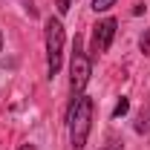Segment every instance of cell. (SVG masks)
Masks as SVG:
<instances>
[{
	"mask_svg": "<svg viewBox=\"0 0 150 150\" xmlns=\"http://www.w3.org/2000/svg\"><path fill=\"white\" fill-rule=\"evenodd\" d=\"M93 112L95 104L93 98H81L72 110H67V121H69V147L72 150H84L87 139H90V127H93Z\"/></svg>",
	"mask_w": 150,
	"mask_h": 150,
	"instance_id": "obj_2",
	"label": "cell"
},
{
	"mask_svg": "<svg viewBox=\"0 0 150 150\" xmlns=\"http://www.w3.org/2000/svg\"><path fill=\"white\" fill-rule=\"evenodd\" d=\"M43 29H46V72H49V78H55L58 69H61V58H64V40H67V35H64V26H61L58 18H49Z\"/></svg>",
	"mask_w": 150,
	"mask_h": 150,
	"instance_id": "obj_3",
	"label": "cell"
},
{
	"mask_svg": "<svg viewBox=\"0 0 150 150\" xmlns=\"http://www.w3.org/2000/svg\"><path fill=\"white\" fill-rule=\"evenodd\" d=\"M139 46H142L144 55H150V29H144V35H142V40H139Z\"/></svg>",
	"mask_w": 150,
	"mask_h": 150,
	"instance_id": "obj_8",
	"label": "cell"
},
{
	"mask_svg": "<svg viewBox=\"0 0 150 150\" xmlns=\"http://www.w3.org/2000/svg\"><path fill=\"white\" fill-rule=\"evenodd\" d=\"M127 110H130V98H118V104H115V110H112V118H121V115H127Z\"/></svg>",
	"mask_w": 150,
	"mask_h": 150,
	"instance_id": "obj_6",
	"label": "cell"
},
{
	"mask_svg": "<svg viewBox=\"0 0 150 150\" xmlns=\"http://www.w3.org/2000/svg\"><path fill=\"white\" fill-rule=\"evenodd\" d=\"M0 52H3V35H0Z\"/></svg>",
	"mask_w": 150,
	"mask_h": 150,
	"instance_id": "obj_12",
	"label": "cell"
},
{
	"mask_svg": "<svg viewBox=\"0 0 150 150\" xmlns=\"http://www.w3.org/2000/svg\"><path fill=\"white\" fill-rule=\"evenodd\" d=\"M124 144H121V139H107V144H101L98 150H121Z\"/></svg>",
	"mask_w": 150,
	"mask_h": 150,
	"instance_id": "obj_9",
	"label": "cell"
},
{
	"mask_svg": "<svg viewBox=\"0 0 150 150\" xmlns=\"http://www.w3.org/2000/svg\"><path fill=\"white\" fill-rule=\"evenodd\" d=\"M69 6H72V0H58V12H61V15H67Z\"/></svg>",
	"mask_w": 150,
	"mask_h": 150,
	"instance_id": "obj_10",
	"label": "cell"
},
{
	"mask_svg": "<svg viewBox=\"0 0 150 150\" xmlns=\"http://www.w3.org/2000/svg\"><path fill=\"white\" fill-rule=\"evenodd\" d=\"M136 133H150V98L144 101V107L139 110V115H136Z\"/></svg>",
	"mask_w": 150,
	"mask_h": 150,
	"instance_id": "obj_5",
	"label": "cell"
},
{
	"mask_svg": "<svg viewBox=\"0 0 150 150\" xmlns=\"http://www.w3.org/2000/svg\"><path fill=\"white\" fill-rule=\"evenodd\" d=\"M18 150H35V144H20Z\"/></svg>",
	"mask_w": 150,
	"mask_h": 150,
	"instance_id": "obj_11",
	"label": "cell"
},
{
	"mask_svg": "<svg viewBox=\"0 0 150 150\" xmlns=\"http://www.w3.org/2000/svg\"><path fill=\"white\" fill-rule=\"evenodd\" d=\"M93 75V61L84 52V40L75 35V46H72V61H69V110L84 98V90L90 84Z\"/></svg>",
	"mask_w": 150,
	"mask_h": 150,
	"instance_id": "obj_1",
	"label": "cell"
},
{
	"mask_svg": "<svg viewBox=\"0 0 150 150\" xmlns=\"http://www.w3.org/2000/svg\"><path fill=\"white\" fill-rule=\"evenodd\" d=\"M112 6H115V0H93L95 12H107V9H112Z\"/></svg>",
	"mask_w": 150,
	"mask_h": 150,
	"instance_id": "obj_7",
	"label": "cell"
},
{
	"mask_svg": "<svg viewBox=\"0 0 150 150\" xmlns=\"http://www.w3.org/2000/svg\"><path fill=\"white\" fill-rule=\"evenodd\" d=\"M115 18H104L101 23H95L93 26V43H90V61L98 55H104L107 49H110L112 38H115Z\"/></svg>",
	"mask_w": 150,
	"mask_h": 150,
	"instance_id": "obj_4",
	"label": "cell"
}]
</instances>
